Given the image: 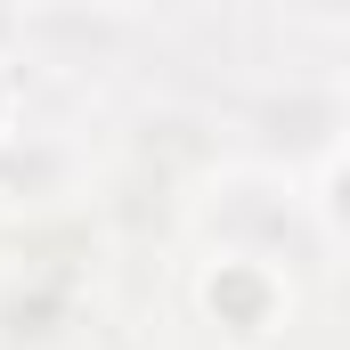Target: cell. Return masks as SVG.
<instances>
[{
	"label": "cell",
	"instance_id": "1",
	"mask_svg": "<svg viewBox=\"0 0 350 350\" xmlns=\"http://www.w3.org/2000/svg\"><path fill=\"white\" fill-rule=\"evenodd\" d=\"M114 277L90 220L0 237V350H114Z\"/></svg>",
	"mask_w": 350,
	"mask_h": 350
},
{
	"label": "cell",
	"instance_id": "2",
	"mask_svg": "<svg viewBox=\"0 0 350 350\" xmlns=\"http://www.w3.org/2000/svg\"><path fill=\"white\" fill-rule=\"evenodd\" d=\"M163 318L179 326V350H301V310L334 301L326 285H301L285 269L237 261V253H163Z\"/></svg>",
	"mask_w": 350,
	"mask_h": 350
},
{
	"label": "cell",
	"instance_id": "3",
	"mask_svg": "<svg viewBox=\"0 0 350 350\" xmlns=\"http://www.w3.org/2000/svg\"><path fill=\"white\" fill-rule=\"evenodd\" d=\"M98 147H106L98 106L33 90L16 106V122L0 131V237H33V228L90 220Z\"/></svg>",
	"mask_w": 350,
	"mask_h": 350
},
{
	"label": "cell",
	"instance_id": "4",
	"mask_svg": "<svg viewBox=\"0 0 350 350\" xmlns=\"http://www.w3.org/2000/svg\"><path fill=\"white\" fill-rule=\"evenodd\" d=\"M25 98H33V82H25V66H16V57L0 49V131L16 122V106H25Z\"/></svg>",
	"mask_w": 350,
	"mask_h": 350
}]
</instances>
